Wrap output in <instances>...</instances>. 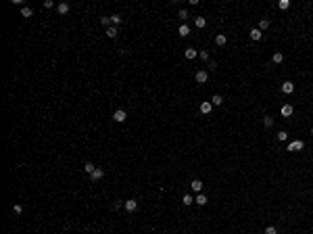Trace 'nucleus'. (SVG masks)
I'll return each instance as SVG.
<instances>
[{
	"label": "nucleus",
	"mask_w": 313,
	"mask_h": 234,
	"mask_svg": "<svg viewBox=\"0 0 313 234\" xmlns=\"http://www.w3.org/2000/svg\"><path fill=\"white\" fill-rule=\"evenodd\" d=\"M303 146H305V142H303V140H292V142H288V149H286V151L299 153V151H303Z\"/></svg>",
	"instance_id": "f257e3e1"
},
{
	"label": "nucleus",
	"mask_w": 313,
	"mask_h": 234,
	"mask_svg": "<svg viewBox=\"0 0 313 234\" xmlns=\"http://www.w3.org/2000/svg\"><path fill=\"white\" fill-rule=\"evenodd\" d=\"M125 119H128V113L123 109H117L115 113H113V121H117V123H123Z\"/></svg>",
	"instance_id": "f03ea898"
},
{
	"label": "nucleus",
	"mask_w": 313,
	"mask_h": 234,
	"mask_svg": "<svg viewBox=\"0 0 313 234\" xmlns=\"http://www.w3.org/2000/svg\"><path fill=\"white\" fill-rule=\"evenodd\" d=\"M194 80H196L198 84H205V82L209 80V73H207L205 69H198L196 73H194Z\"/></svg>",
	"instance_id": "7ed1b4c3"
},
{
	"label": "nucleus",
	"mask_w": 313,
	"mask_h": 234,
	"mask_svg": "<svg viewBox=\"0 0 313 234\" xmlns=\"http://www.w3.org/2000/svg\"><path fill=\"white\" fill-rule=\"evenodd\" d=\"M123 207H125V211L134 213V211L138 209V201H136V199H129V201H125V203H123Z\"/></svg>",
	"instance_id": "20e7f679"
},
{
	"label": "nucleus",
	"mask_w": 313,
	"mask_h": 234,
	"mask_svg": "<svg viewBox=\"0 0 313 234\" xmlns=\"http://www.w3.org/2000/svg\"><path fill=\"white\" fill-rule=\"evenodd\" d=\"M102 178H104V169H102V167H96V172L90 174V180H92V182H100Z\"/></svg>",
	"instance_id": "39448f33"
},
{
	"label": "nucleus",
	"mask_w": 313,
	"mask_h": 234,
	"mask_svg": "<svg viewBox=\"0 0 313 234\" xmlns=\"http://www.w3.org/2000/svg\"><path fill=\"white\" fill-rule=\"evenodd\" d=\"M248 34H251V40H255V42H259V40L263 38V32H261L259 27H255V29H251Z\"/></svg>",
	"instance_id": "423d86ee"
},
{
	"label": "nucleus",
	"mask_w": 313,
	"mask_h": 234,
	"mask_svg": "<svg viewBox=\"0 0 313 234\" xmlns=\"http://www.w3.org/2000/svg\"><path fill=\"white\" fill-rule=\"evenodd\" d=\"M190 188H192V192L198 194V192L203 190V182H200V180H192V182H190Z\"/></svg>",
	"instance_id": "0eeeda50"
},
{
	"label": "nucleus",
	"mask_w": 313,
	"mask_h": 234,
	"mask_svg": "<svg viewBox=\"0 0 313 234\" xmlns=\"http://www.w3.org/2000/svg\"><path fill=\"white\" fill-rule=\"evenodd\" d=\"M282 92H284V94H292V92H294V84H292V82H284V84H282Z\"/></svg>",
	"instance_id": "6e6552de"
},
{
	"label": "nucleus",
	"mask_w": 313,
	"mask_h": 234,
	"mask_svg": "<svg viewBox=\"0 0 313 234\" xmlns=\"http://www.w3.org/2000/svg\"><path fill=\"white\" fill-rule=\"evenodd\" d=\"M215 44H217V46H225V44H228V36L217 34L215 36Z\"/></svg>",
	"instance_id": "1a4fd4ad"
},
{
	"label": "nucleus",
	"mask_w": 313,
	"mask_h": 234,
	"mask_svg": "<svg viewBox=\"0 0 313 234\" xmlns=\"http://www.w3.org/2000/svg\"><path fill=\"white\" fill-rule=\"evenodd\" d=\"M211 111H213V105H211V100H205V103L200 105V113H205V115H207V113H211Z\"/></svg>",
	"instance_id": "9d476101"
},
{
	"label": "nucleus",
	"mask_w": 313,
	"mask_h": 234,
	"mask_svg": "<svg viewBox=\"0 0 313 234\" xmlns=\"http://www.w3.org/2000/svg\"><path fill=\"white\" fill-rule=\"evenodd\" d=\"M57 11H58V15H67L69 13V4L67 2H61V4H57Z\"/></svg>",
	"instance_id": "9b49d317"
},
{
	"label": "nucleus",
	"mask_w": 313,
	"mask_h": 234,
	"mask_svg": "<svg viewBox=\"0 0 313 234\" xmlns=\"http://www.w3.org/2000/svg\"><path fill=\"white\" fill-rule=\"evenodd\" d=\"M194 201H196V205H200V207H203V205H207V203H209V199H207V197H205V194H200V192H198V194H196V199H194Z\"/></svg>",
	"instance_id": "f8f14e48"
},
{
	"label": "nucleus",
	"mask_w": 313,
	"mask_h": 234,
	"mask_svg": "<svg viewBox=\"0 0 313 234\" xmlns=\"http://www.w3.org/2000/svg\"><path fill=\"white\" fill-rule=\"evenodd\" d=\"M223 103V98H221V94H213V98H211V105L213 107H219Z\"/></svg>",
	"instance_id": "ddd939ff"
},
{
	"label": "nucleus",
	"mask_w": 313,
	"mask_h": 234,
	"mask_svg": "<svg viewBox=\"0 0 313 234\" xmlns=\"http://www.w3.org/2000/svg\"><path fill=\"white\" fill-rule=\"evenodd\" d=\"M104 34H106V38H117V34H119V32H117V27H113V25H111V27H106V32H104Z\"/></svg>",
	"instance_id": "4468645a"
},
{
	"label": "nucleus",
	"mask_w": 313,
	"mask_h": 234,
	"mask_svg": "<svg viewBox=\"0 0 313 234\" xmlns=\"http://www.w3.org/2000/svg\"><path fill=\"white\" fill-rule=\"evenodd\" d=\"M292 111H294L292 105H284V107H282V115H284V117H290V115H292Z\"/></svg>",
	"instance_id": "2eb2a0df"
},
{
	"label": "nucleus",
	"mask_w": 313,
	"mask_h": 234,
	"mask_svg": "<svg viewBox=\"0 0 313 234\" xmlns=\"http://www.w3.org/2000/svg\"><path fill=\"white\" fill-rule=\"evenodd\" d=\"M184 55H186V58H190V61H192V58H196V48H186Z\"/></svg>",
	"instance_id": "dca6fc26"
},
{
	"label": "nucleus",
	"mask_w": 313,
	"mask_h": 234,
	"mask_svg": "<svg viewBox=\"0 0 313 234\" xmlns=\"http://www.w3.org/2000/svg\"><path fill=\"white\" fill-rule=\"evenodd\" d=\"M177 32H180V38H186V36L190 34V27H188V25H180Z\"/></svg>",
	"instance_id": "f3484780"
},
{
	"label": "nucleus",
	"mask_w": 313,
	"mask_h": 234,
	"mask_svg": "<svg viewBox=\"0 0 313 234\" xmlns=\"http://www.w3.org/2000/svg\"><path fill=\"white\" fill-rule=\"evenodd\" d=\"M182 203L188 207V205H192V203H194V197H192V194H184V197H182Z\"/></svg>",
	"instance_id": "a211bd4d"
},
{
	"label": "nucleus",
	"mask_w": 313,
	"mask_h": 234,
	"mask_svg": "<svg viewBox=\"0 0 313 234\" xmlns=\"http://www.w3.org/2000/svg\"><path fill=\"white\" fill-rule=\"evenodd\" d=\"M278 9H280V11H286V9H290V0H280V2H278Z\"/></svg>",
	"instance_id": "6ab92c4d"
},
{
	"label": "nucleus",
	"mask_w": 313,
	"mask_h": 234,
	"mask_svg": "<svg viewBox=\"0 0 313 234\" xmlns=\"http://www.w3.org/2000/svg\"><path fill=\"white\" fill-rule=\"evenodd\" d=\"M194 23H196V27H200V29H203V27L207 25V21H205V17H194Z\"/></svg>",
	"instance_id": "aec40b11"
},
{
	"label": "nucleus",
	"mask_w": 313,
	"mask_h": 234,
	"mask_svg": "<svg viewBox=\"0 0 313 234\" xmlns=\"http://www.w3.org/2000/svg\"><path fill=\"white\" fill-rule=\"evenodd\" d=\"M121 21H123V17H121V15H113V17H111V23H113V27H115V25H119Z\"/></svg>",
	"instance_id": "412c9836"
},
{
	"label": "nucleus",
	"mask_w": 313,
	"mask_h": 234,
	"mask_svg": "<svg viewBox=\"0 0 313 234\" xmlns=\"http://www.w3.org/2000/svg\"><path fill=\"white\" fill-rule=\"evenodd\" d=\"M263 126H265V128H271V126H274V117L265 115V117H263Z\"/></svg>",
	"instance_id": "4be33fe9"
},
{
	"label": "nucleus",
	"mask_w": 313,
	"mask_h": 234,
	"mask_svg": "<svg viewBox=\"0 0 313 234\" xmlns=\"http://www.w3.org/2000/svg\"><path fill=\"white\" fill-rule=\"evenodd\" d=\"M84 169H86L88 174H94V172H96V165H94V163H90V161H88V163L84 165Z\"/></svg>",
	"instance_id": "5701e85b"
},
{
	"label": "nucleus",
	"mask_w": 313,
	"mask_h": 234,
	"mask_svg": "<svg viewBox=\"0 0 313 234\" xmlns=\"http://www.w3.org/2000/svg\"><path fill=\"white\" fill-rule=\"evenodd\" d=\"M271 61H274V63H278V65H280V63L284 61V55H282V52H276V55L271 57Z\"/></svg>",
	"instance_id": "b1692460"
},
{
	"label": "nucleus",
	"mask_w": 313,
	"mask_h": 234,
	"mask_svg": "<svg viewBox=\"0 0 313 234\" xmlns=\"http://www.w3.org/2000/svg\"><path fill=\"white\" fill-rule=\"evenodd\" d=\"M267 27H269V21H267V19H261V21H259V29H261V32H265Z\"/></svg>",
	"instance_id": "393cba45"
},
{
	"label": "nucleus",
	"mask_w": 313,
	"mask_h": 234,
	"mask_svg": "<svg viewBox=\"0 0 313 234\" xmlns=\"http://www.w3.org/2000/svg\"><path fill=\"white\" fill-rule=\"evenodd\" d=\"M21 15H23V17H32V15H34V11H32L29 6H23V9H21Z\"/></svg>",
	"instance_id": "a878e982"
},
{
	"label": "nucleus",
	"mask_w": 313,
	"mask_h": 234,
	"mask_svg": "<svg viewBox=\"0 0 313 234\" xmlns=\"http://www.w3.org/2000/svg\"><path fill=\"white\" fill-rule=\"evenodd\" d=\"M263 234H278V228H276V226H267Z\"/></svg>",
	"instance_id": "bb28decb"
},
{
	"label": "nucleus",
	"mask_w": 313,
	"mask_h": 234,
	"mask_svg": "<svg viewBox=\"0 0 313 234\" xmlns=\"http://www.w3.org/2000/svg\"><path fill=\"white\" fill-rule=\"evenodd\" d=\"M278 140H280V142L288 140V134H286V132H280V134H278Z\"/></svg>",
	"instance_id": "cd10ccee"
},
{
	"label": "nucleus",
	"mask_w": 313,
	"mask_h": 234,
	"mask_svg": "<svg viewBox=\"0 0 313 234\" xmlns=\"http://www.w3.org/2000/svg\"><path fill=\"white\" fill-rule=\"evenodd\" d=\"M100 23H102V25H111V17H100Z\"/></svg>",
	"instance_id": "c85d7f7f"
},
{
	"label": "nucleus",
	"mask_w": 313,
	"mask_h": 234,
	"mask_svg": "<svg viewBox=\"0 0 313 234\" xmlns=\"http://www.w3.org/2000/svg\"><path fill=\"white\" fill-rule=\"evenodd\" d=\"M200 58H203V61H209V52H207V50H200Z\"/></svg>",
	"instance_id": "c756f323"
},
{
	"label": "nucleus",
	"mask_w": 313,
	"mask_h": 234,
	"mask_svg": "<svg viewBox=\"0 0 313 234\" xmlns=\"http://www.w3.org/2000/svg\"><path fill=\"white\" fill-rule=\"evenodd\" d=\"M207 67H209L211 71H215V67H217V63H215V61H209V65H207Z\"/></svg>",
	"instance_id": "7c9ffc66"
},
{
	"label": "nucleus",
	"mask_w": 313,
	"mask_h": 234,
	"mask_svg": "<svg viewBox=\"0 0 313 234\" xmlns=\"http://www.w3.org/2000/svg\"><path fill=\"white\" fill-rule=\"evenodd\" d=\"M52 6H54V2H52V0H46V2H44V9H52Z\"/></svg>",
	"instance_id": "2f4dec72"
},
{
	"label": "nucleus",
	"mask_w": 313,
	"mask_h": 234,
	"mask_svg": "<svg viewBox=\"0 0 313 234\" xmlns=\"http://www.w3.org/2000/svg\"><path fill=\"white\" fill-rule=\"evenodd\" d=\"M13 211H15V213H21L23 207H21V205H13Z\"/></svg>",
	"instance_id": "473e14b6"
},
{
	"label": "nucleus",
	"mask_w": 313,
	"mask_h": 234,
	"mask_svg": "<svg viewBox=\"0 0 313 234\" xmlns=\"http://www.w3.org/2000/svg\"><path fill=\"white\" fill-rule=\"evenodd\" d=\"M119 207H123V203H121V201H115V203H113V209H119Z\"/></svg>",
	"instance_id": "72a5a7b5"
},
{
	"label": "nucleus",
	"mask_w": 313,
	"mask_h": 234,
	"mask_svg": "<svg viewBox=\"0 0 313 234\" xmlns=\"http://www.w3.org/2000/svg\"><path fill=\"white\" fill-rule=\"evenodd\" d=\"M180 19H188V11H180Z\"/></svg>",
	"instance_id": "f704fd0d"
},
{
	"label": "nucleus",
	"mask_w": 313,
	"mask_h": 234,
	"mask_svg": "<svg viewBox=\"0 0 313 234\" xmlns=\"http://www.w3.org/2000/svg\"><path fill=\"white\" fill-rule=\"evenodd\" d=\"M311 134H313V128H311Z\"/></svg>",
	"instance_id": "c9c22d12"
}]
</instances>
